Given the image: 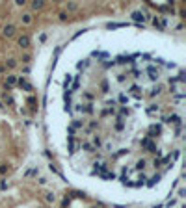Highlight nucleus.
<instances>
[{"label":"nucleus","instance_id":"1","mask_svg":"<svg viewBox=\"0 0 186 208\" xmlns=\"http://www.w3.org/2000/svg\"><path fill=\"white\" fill-rule=\"evenodd\" d=\"M17 84H19V87H23L24 91H30V93L34 91L32 84H30V82H28V80H26L24 76H19V78H17Z\"/></svg>","mask_w":186,"mask_h":208},{"label":"nucleus","instance_id":"2","mask_svg":"<svg viewBox=\"0 0 186 208\" xmlns=\"http://www.w3.org/2000/svg\"><path fill=\"white\" fill-rule=\"evenodd\" d=\"M164 123L166 124H179L180 127V117L179 115H168V117H164Z\"/></svg>","mask_w":186,"mask_h":208},{"label":"nucleus","instance_id":"3","mask_svg":"<svg viewBox=\"0 0 186 208\" xmlns=\"http://www.w3.org/2000/svg\"><path fill=\"white\" fill-rule=\"evenodd\" d=\"M130 17L136 20V23H143V20H145V15H143V11H132Z\"/></svg>","mask_w":186,"mask_h":208},{"label":"nucleus","instance_id":"4","mask_svg":"<svg viewBox=\"0 0 186 208\" xmlns=\"http://www.w3.org/2000/svg\"><path fill=\"white\" fill-rule=\"evenodd\" d=\"M147 74H149V78H151V80H153V82H155V80H158V78H160V73H158V71H156V69H155V67H149V69H147Z\"/></svg>","mask_w":186,"mask_h":208},{"label":"nucleus","instance_id":"5","mask_svg":"<svg viewBox=\"0 0 186 208\" xmlns=\"http://www.w3.org/2000/svg\"><path fill=\"white\" fill-rule=\"evenodd\" d=\"M28 45H30V37H28V35L19 37V47H20V48H28Z\"/></svg>","mask_w":186,"mask_h":208},{"label":"nucleus","instance_id":"6","mask_svg":"<svg viewBox=\"0 0 186 208\" xmlns=\"http://www.w3.org/2000/svg\"><path fill=\"white\" fill-rule=\"evenodd\" d=\"M2 34H4L6 37H11V35L15 34V26H13V24H8V26H4V30H2Z\"/></svg>","mask_w":186,"mask_h":208},{"label":"nucleus","instance_id":"7","mask_svg":"<svg viewBox=\"0 0 186 208\" xmlns=\"http://www.w3.org/2000/svg\"><path fill=\"white\" fill-rule=\"evenodd\" d=\"M6 86H8V87H13V86H17V76H13V74H8V76H6Z\"/></svg>","mask_w":186,"mask_h":208},{"label":"nucleus","instance_id":"8","mask_svg":"<svg viewBox=\"0 0 186 208\" xmlns=\"http://www.w3.org/2000/svg\"><path fill=\"white\" fill-rule=\"evenodd\" d=\"M147 113H149L151 117H155V115H160V108H158V106H155V104H151V106L147 108Z\"/></svg>","mask_w":186,"mask_h":208},{"label":"nucleus","instance_id":"9","mask_svg":"<svg viewBox=\"0 0 186 208\" xmlns=\"http://www.w3.org/2000/svg\"><path fill=\"white\" fill-rule=\"evenodd\" d=\"M130 95H134L136 98H141V87L140 86H132L130 87Z\"/></svg>","mask_w":186,"mask_h":208},{"label":"nucleus","instance_id":"10","mask_svg":"<svg viewBox=\"0 0 186 208\" xmlns=\"http://www.w3.org/2000/svg\"><path fill=\"white\" fill-rule=\"evenodd\" d=\"M149 134H151V138H155V134H160V127L158 124H153V127L149 128Z\"/></svg>","mask_w":186,"mask_h":208},{"label":"nucleus","instance_id":"11","mask_svg":"<svg viewBox=\"0 0 186 208\" xmlns=\"http://www.w3.org/2000/svg\"><path fill=\"white\" fill-rule=\"evenodd\" d=\"M20 20H23L24 24H30V23H32V15H30V13H24L23 17H20Z\"/></svg>","mask_w":186,"mask_h":208},{"label":"nucleus","instance_id":"12","mask_svg":"<svg viewBox=\"0 0 186 208\" xmlns=\"http://www.w3.org/2000/svg\"><path fill=\"white\" fill-rule=\"evenodd\" d=\"M45 201H47V202H54V201H56V195H54L52 191H49V193H45Z\"/></svg>","mask_w":186,"mask_h":208},{"label":"nucleus","instance_id":"13","mask_svg":"<svg viewBox=\"0 0 186 208\" xmlns=\"http://www.w3.org/2000/svg\"><path fill=\"white\" fill-rule=\"evenodd\" d=\"M123 128H125V123H123V119L119 117V119H117V123H115V130L119 132V130H123Z\"/></svg>","mask_w":186,"mask_h":208},{"label":"nucleus","instance_id":"14","mask_svg":"<svg viewBox=\"0 0 186 208\" xmlns=\"http://www.w3.org/2000/svg\"><path fill=\"white\" fill-rule=\"evenodd\" d=\"M91 141H93V145H95L97 149H99L100 145H102V141H100V138H99V136H93V138H91Z\"/></svg>","mask_w":186,"mask_h":208},{"label":"nucleus","instance_id":"15","mask_svg":"<svg viewBox=\"0 0 186 208\" xmlns=\"http://www.w3.org/2000/svg\"><path fill=\"white\" fill-rule=\"evenodd\" d=\"M82 147H84L88 152H95V151H97V149L93 147V145H89V143H82Z\"/></svg>","mask_w":186,"mask_h":208},{"label":"nucleus","instance_id":"16","mask_svg":"<svg viewBox=\"0 0 186 208\" xmlns=\"http://www.w3.org/2000/svg\"><path fill=\"white\" fill-rule=\"evenodd\" d=\"M6 65H8V67H9V69H15V67H17V61H15V59H13V58H9V59H8V61H6Z\"/></svg>","mask_w":186,"mask_h":208},{"label":"nucleus","instance_id":"17","mask_svg":"<svg viewBox=\"0 0 186 208\" xmlns=\"http://www.w3.org/2000/svg\"><path fill=\"white\" fill-rule=\"evenodd\" d=\"M160 91H162V87H160V86H156V87H153V89L149 91V95H151V97H155V95H158Z\"/></svg>","mask_w":186,"mask_h":208},{"label":"nucleus","instance_id":"18","mask_svg":"<svg viewBox=\"0 0 186 208\" xmlns=\"http://www.w3.org/2000/svg\"><path fill=\"white\" fill-rule=\"evenodd\" d=\"M158 180H160V175H155L153 178H149V182H147V184H149V186H155Z\"/></svg>","mask_w":186,"mask_h":208},{"label":"nucleus","instance_id":"19","mask_svg":"<svg viewBox=\"0 0 186 208\" xmlns=\"http://www.w3.org/2000/svg\"><path fill=\"white\" fill-rule=\"evenodd\" d=\"M119 102H121V104H127V102H129V95H123V93H121V95H119Z\"/></svg>","mask_w":186,"mask_h":208},{"label":"nucleus","instance_id":"20","mask_svg":"<svg viewBox=\"0 0 186 208\" xmlns=\"http://www.w3.org/2000/svg\"><path fill=\"white\" fill-rule=\"evenodd\" d=\"M143 167H145V160H140L136 163V169H143Z\"/></svg>","mask_w":186,"mask_h":208},{"label":"nucleus","instance_id":"21","mask_svg":"<svg viewBox=\"0 0 186 208\" xmlns=\"http://www.w3.org/2000/svg\"><path fill=\"white\" fill-rule=\"evenodd\" d=\"M67 9L69 11H76L78 9V4H67Z\"/></svg>","mask_w":186,"mask_h":208},{"label":"nucleus","instance_id":"22","mask_svg":"<svg viewBox=\"0 0 186 208\" xmlns=\"http://www.w3.org/2000/svg\"><path fill=\"white\" fill-rule=\"evenodd\" d=\"M71 80H73V76H71V74H67V78H65V82H63V84H65V89L69 87V84H71Z\"/></svg>","mask_w":186,"mask_h":208},{"label":"nucleus","instance_id":"23","mask_svg":"<svg viewBox=\"0 0 186 208\" xmlns=\"http://www.w3.org/2000/svg\"><path fill=\"white\" fill-rule=\"evenodd\" d=\"M32 8H34V9H41V8H43V2H34Z\"/></svg>","mask_w":186,"mask_h":208},{"label":"nucleus","instance_id":"24","mask_svg":"<svg viewBox=\"0 0 186 208\" xmlns=\"http://www.w3.org/2000/svg\"><path fill=\"white\" fill-rule=\"evenodd\" d=\"M28 104H32V108H35V104H37V100H35L34 97H30V98H28Z\"/></svg>","mask_w":186,"mask_h":208},{"label":"nucleus","instance_id":"25","mask_svg":"<svg viewBox=\"0 0 186 208\" xmlns=\"http://www.w3.org/2000/svg\"><path fill=\"white\" fill-rule=\"evenodd\" d=\"M119 113H121V115H129V110H127V108H121Z\"/></svg>","mask_w":186,"mask_h":208},{"label":"nucleus","instance_id":"26","mask_svg":"<svg viewBox=\"0 0 186 208\" xmlns=\"http://www.w3.org/2000/svg\"><path fill=\"white\" fill-rule=\"evenodd\" d=\"M100 87H102V91H108V84H106V82H102Z\"/></svg>","mask_w":186,"mask_h":208},{"label":"nucleus","instance_id":"27","mask_svg":"<svg viewBox=\"0 0 186 208\" xmlns=\"http://www.w3.org/2000/svg\"><path fill=\"white\" fill-rule=\"evenodd\" d=\"M84 98H86V100H91L93 95H91V93H84Z\"/></svg>","mask_w":186,"mask_h":208},{"label":"nucleus","instance_id":"28","mask_svg":"<svg viewBox=\"0 0 186 208\" xmlns=\"http://www.w3.org/2000/svg\"><path fill=\"white\" fill-rule=\"evenodd\" d=\"M6 171H8V167H6V165H0V173H2V175H4Z\"/></svg>","mask_w":186,"mask_h":208},{"label":"nucleus","instance_id":"29","mask_svg":"<svg viewBox=\"0 0 186 208\" xmlns=\"http://www.w3.org/2000/svg\"><path fill=\"white\" fill-rule=\"evenodd\" d=\"M4 100H6V102H9V104H11V102H13V100H11V97H9V95H4Z\"/></svg>","mask_w":186,"mask_h":208},{"label":"nucleus","instance_id":"30","mask_svg":"<svg viewBox=\"0 0 186 208\" xmlns=\"http://www.w3.org/2000/svg\"><path fill=\"white\" fill-rule=\"evenodd\" d=\"M67 19V13H60V20H65Z\"/></svg>","mask_w":186,"mask_h":208},{"label":"nucleus","instance_id":"31","mask_svg":"<svg viewBox=\"0 0 186 208\" xmlns=\"http://www.w3.org/2000/svg\"><path fill=\"white\" fill-rule=\"evenodd\" d=\"M93 208H97V206H93ZM99 208H102V206H99Z\"/></svg>","mask_w":186,"mask_h":208}]
</instances>
